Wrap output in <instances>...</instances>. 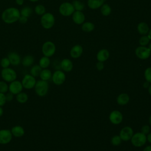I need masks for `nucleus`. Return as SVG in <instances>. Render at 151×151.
Wrapping results in <instances>:
<instances>
[{
  "instance_id": "f257e3e1",
  "label": "nucleus",
  "mask_w": 151,
  "mask_h": 151,
  "mask_svg": "<svg viewBox=\"0 0 151 151\" xmlns=\"http://www.w3.org/2000/svg\"><path fill=\"white\" fill-rule=\"evenodd\" d=\"M20 11L15 7H9L5 9L1 14L2 21L8 24H13L18 21L20 17Z\"/></svg>"
},
{
  "instance_id": "f03ea898",
  "label": "nucleus",
  "mask_w": 151,
  "mask_h": 151,
  "mask_svg": "<svg viewBox=\"0 0 151 151\" xmlns=\"http://www.w3.org/2000/svg\"><path fill=\"white\" fill-rule=\"evenodd\" d=\"M34 88L37 96L39 97H44L48 93L49 84L47 81L40 80L37 81Z\"/></svg>"
},
{
  "instance_id": "7ed1b4c3",
  "label": "nucleus",
  "mask_w": 151,
  "mask_h": 151,
  "mask_svg": "<svg viewBox=\"0 0 151 151\" xmlns=\"http://www.w3.org/2000/svg\"><path fill=\"white\" fill-rule=\"evenodd\" d=\"M41 26L46 29L51 28L55 24V17L54 15L50 12H45L43 14L40 19Z\"/></svg>"
},
{
  "instance_id": "20e7f679",
  "label": "nucleus",
  "mask_w": 151,
  "mask_h": 151,
  "mask_svg": "<svg viewBox=\"0 0 151 151\" xmlns=\"http://www.w3.org/2000/svg\"><path fill=\"white\" fill-rule=\"evenodd\" d=\"M1 76L4 81L6 83H11L17 79V74L13 68L8 67L2 68L1 72Z\"/></svg>"
},
{
  "instance_id": "39448f33",
  "label": "nucleus",
  "mask_w": 151,
  "mask_h": 151,
  "mask_svg": "<svg viewBox=\"0 0 151 151\" xmlns=\"http://www.w3.org/2000/svg\"><path fill=\"white\" fill-rule=\"evenodd\" d=\"M132 144L137 147H142L145 145L147 139L146 135L144 134L142 132H137L133 134L130 139Z\"/></svg>"
},
{
  "instance_id": "423d86ee",
  "label": "nucleus",
  "mask_w": 151,
  "mask_h": 151,
  "mask_svg": "<svg viewBox=\"0 0 151 151\" xmlns=\"http://www.w3.org/2000/svg\"><path fill=\"white\" fill-rule=\"evenodd\" d=\"M41 50L44 56L51 57L55 54L56 47L54 42L50 41H47L42 44Z\"/></svg>"
},
{
  "instance_id": "0eeeda50",
  "label": "nucleus",
  "mask_w": 151,
  "mask_h": 151,
  "mask_svg": "<svg viewBox=\"0 0 151 151\" xmlns=\"http://www.w3.org/2000/svg\"><path fill=\"white\" fill-rule=\"evenodd\" d=\"M36 82L37 80L35 79V77H34L30 74H25L21 80V83L23 88L27 90H31L34 88Z\"/></svg>"
},
{
  "instance_id": "6e6552de",
  "label": "nucleus",
  "mask_w": 151,
  "mask_h": 151,
  "mask_svg": "<svg viewBox=\"0 0 151 151\" xmlns=\"http://www.w3.org/2000/svg\"><path fill=\"white\" fill-rule=\"evenodd\" d=\"M58 11L60 14L64 17L72 15L73 12L75 11L72 4L68 2L62 3L59 6Z\"/></svg>"
},
{
  "instance_id": "1a4fd4ad",
  "label": "nucleus",
  "mask_w": 151,
  "mask_h": 151,
  "mask_svg": "<svg viewBox=\"0 0 151 151\" xmlns=\"http://www.w3.org/2000/svg\"><path fill=\"white\" fill-rule=\"evenodd\" d=\"M135 54L137 57L140 60H146L150 57L151 51L148 47L140 45L136 48Z\"/></svg>"
},
{
  "instance_id": "9d476101",
  "label": "nucleus",
  "mask_w": 151,
  "mask_h": 151,
  "mask_svg": "<svg viewBox=\"0 0 151 151\" xmlns=\"http://www.w3.org/2000/svg\"><path fill=\"white\" fill-rule=\"evenodd\" d=\"M65 78V74L63 71L60 70H57L52 73L51 79L54 84L57 86H60L64 83Z\"/></svg>"
},
{
  "instance_id": "9b49d317",
  "label": "nucleus",
  "mask_w": 151,
  "mask_h": 151,
  "mask_svg": "<svg viewBox=\"0 0 151 151\" xmlns=\"http://www.w3.org/2000/svg\"><path fill=\"white\" fill-rule=\"evenodd\" d=\"M23 88L21 81L17 80L9 83L8 85V91L14 95H17L22 91Z\"/></svg>"
},
{
  "instance_id": "f8f14e48",
  "label": "nucleus",
  "mask_w": 151,
  "mask_h": 151,
  "mask_svg": "<svg viewBox=\"0 0 151 151\" xmlns=\"http://www.w3.org/2000/svg\"><path fill=\"white\" fill-rule=\"evenodd\" d=\"M12 139V134L9 129L0 130V144L6 145L9 143Z\"/></svg>"
},
{
  "instance_id": "ddd939ff",
  "label": "nucleus",
  "mask_w": 151,
  "mask_h": 151,
  "mask_svg": "<svg viewBox=\"0 0 151 151\" xmlns=\"http://www.w3.org/2000/svg\"><path fill=\"white\" fill-rule=\"evenodd\" d=\"M133 134V130L130 126H125L123 127L120 132L119 136L123 141H129L131 139Z\"/></svg>"
},
{
  "instance_id": "4468645a",
  "label": "nucleus",
  "mask_w": 151,
  "mask_h": 151,
  "mask_svg": "<svg viewBox=\"0 0 151 151\" xmlns=\"http://www.w3.org/2000/svg\"><path fill=\"white\" fill-rule=\"evenodd\" d=\"M109 120L113 124H119L123 120V114L119 110H113L110 113Z\"/></svg>"
},
{
  "instance_id": "2eb2a0df",
  "label": "nucleus",
  "mask_w": 151,
  "mask_h": 151,
  "mask_svg": "<svg viewBox=\"0 0 151 151\" xmlns=\"http://www.w3.org/2000/svg\"><path fill=\"white\" fill-rule=\"evenodd\" d=\"M7 57L8 58L10 63L11 65L14 66H17L20 63H21V58L18 53L15 51L10 52L8 54Z\"/></svg>"
},
{
  "instance_id": "dca6fc26",
  "label": "nucleus",
  "mask_w": 151,
  "mask_h": 151,
  "mask_svg": "<svg viewBox=\"0 0 151 151\" xmlns=\"http://www.w3.org/2000/svg\"><path fill=\"white\" fill-rule=\"evenodd\" d=\"M72 19L76 24H82L85 21V15L82 11H75L72 14Z\"/></svg>"
},
{
  "instance_id": "f3484780",
  "label": "nucleus",
  "mask_w": 151,
  "mask_h": 151,
  "mask_svg": "<svg viewBox=\"0 0 151 151\" xmlns=\"http://www.w3.org/2000/svg\"><path fill=\"white\" fill-rule=\"evenodd\" d=\"M83 48L81 45L79 44H77L74 45L70 50V55L73 58H79L83 54Z\"/></svg>"
},
{
  "instance_id": "a211bd4d",
  "label": "nucleus",
  "mask_w": 151,
  "mask_h": 151,
  "mask_svg": "<svg viewBox=\"0 0 151 151\" xmlns=\"http://www.w3.org/2000/svg\"><path fill=\"white\" fill-rule=\"evenodd\" d=\"M60 68L65 72H70L73 70V62L68 58H64L60 62Z\"/></svg>"
},
{
  "instance_id": "6ab92c4d",
  "label": "nucleus",
  "mask_w": 151,
  "mask_h": 151,
  "mask_svg": "<svg viewBox=\"0 0 151 151\" xmlns=\"http://www.w3.org/2000/svg\"><path fill=\"white\" fill-rule=\"evenodd\" d=\"M10 130L12 134V136H14L15 137H21L23 136L25 134L24 129L19 125H17L12 127Z\"/></svg>"
},
{
  "instance_id": "aec40b11",
  "label": "nucleus",
  "mask_w": 151,
  "mask_h": 151,
  "mask_svg": "<svg viewBox=\"0 0 151 151\" xmlns=\"http://www.w3.org/2000/svg\"><path fill=\"white\" fill-rule=\"evenodd\" d=\"M109 51L107 49H101L98 51L96 55V58L98 61L104 62L109 57Z\"/></svg>"
},
{
  "instance_id": "412c9836",
  "label": "nucleus",
  "mask_w": 151,
  "mask_h": 151,
  "mask_svg": "<svg viewBox=\"0 0 151 151\" xmlns=\"http://www.w3.org/2000/svg\"><path fill=\"white\" fill-rule=\"evenodd\" d=\"M104 4V0H87L88 6L92 9L100 8Z\"/></svg>"
},
{
  "instance_id": "4be33fe9",
  "label": "nucleus",
  "mask_w": 151,
  "mask_h": 151,
  "mask_svg": "<svg viewBox=\"0 0 151 151\" xmlns=\"http://www.w3.org/2000/svg\"><path fill=\"white\" fill-rule=\"evenodd\" d=\"M137 29L140 34L143 35L148 34L150 28L147 24L144 22H141L138 24L137 26Z\"/></svg>"
},
{
  "instance_id": "5701e85b",
  "label": "nucleus",
  "mask_w": 151,
  "mask_h": 151,
  "mask_svg": "<svg viewBox=\"0 0 151 151\" xmlns=\"http://www.w3.org/2000/svg\"><path fill=\"white\" fill-rule=\"evenodd\" d=\"M34 63V58L31 55H26L21 59V64L25 67H29L33 65Z\"/></svg>"
},
{
  "instance_id": "b1692460",
  "label": "nucleus",
  "mask_w": 151,
  "mask_h": 151,
  "mask_svg": "<svg viewBox=\"0 0 151 151\" xmlns=\"http://www.w3.org/2000/svg\"><path fill=\"white\" fill-rule=\"evenodd\" d=\"M130 100L129 96L126 93H122L117 97V103L120 106L127 104Z\"/></svg>"
},
{
  "instance_id": "393cba45",
  "label": "nucleus",
  "mask_w": 151,
  "mask_h": 151,
  "mask_svg": "<svg viewBox=\"0 0 151 151\" xmlns=\"http://www.w3.org/2000/svg\"><path fill=\"white\" fill-rule=\"evenodd\" d=\"M52 73L50 70L48 68H44L42 69L39 77H40L41 80L44 81H48L52 77Z\"/></svg>"
},
{
  "instance_id": "a878e982",
  "label": "nucleus",
  "mask_w": 151,
  "mask_h": 151,
  "mask_svg": "<svg viewBox=\"0 0 151 151\" xmlns=\"http://www.w3.org/2000/svg\"><path fill=\"white\" fill-rule=\"evenodd\" d=\"M51 63V61L50 59V57L43 56L42 57L40 60H39V65L41 67L42 69L44 68H47Z\"/></svg>"
},
{
  "instance_id": "bb28decb",
  "label": "nucleus",
  "mask_w": 151,
  "mask_h": 151,
  "mask_svg": "<svg viewBox=\"0 0 151 151\" xmlns=\"http://www.w3.org/2000/svg\"><path fill=\"white\" fill-rule=\"evenodd\" d=\"M94 24L91 22H84L81 25V29L86 32H91L94 29Z\"/></svg>"
},
{
  "instance_id": "cd10ccee",
  "label": "nucleus",
  "mask_w": 151,
  "mask_h": 151,
  "mask_svg": "<svg viewBox=\"0 0 151 151\" xmlns=\"http://www.w3.org/2000/svg\"><path fill=\"white\" fill-rule=\"evenodd\" d=\"M15 98H16V100L19 103L24 104V103H25L28 101V96L26 93L21 91V93H19L16 95Z\"/></svg>"
},
{
  "instance_id": "c85d7f7f",
  "label": "nucleus",
  "mask_w": 151,
  "mask_h": 151,
  "mask_svg": "<svg viewBox=\"0 0 151 151\" xmlns=\"http://www.w3.org/2000/svg\"><path fill=\"white\" fill-rule=\"evenodd\" d=\"M41 70H42L41 67L39 65L36 64L31 67L29 73H30V74L34 76V77H37L40 76Z\"/></svg>"
},
{
  "instance_id": "c756f323",
  "label": "nucleus",
  "mask_w": 151,
  "mask_h": 151,
  "mask_svg": "<svg viewBox=\"0 0 151 151\" xmlns=\"http://www.w3.org/2000/svg\"><path fill=\"white\" fill-rule=\"evenodd\" d=\"M100 12L103 16H109L111 12V8L107 4H104L100 7Z\"/></svg>"
},
{
  "instance_id": "7c9ffc66",
  "label": "nucleus",
  "mask_w": 151,
  "mask_h": 151,
  "mask_svg": "<svg viewBox=\"0 0 151 151\" xmlns=\"http://www.w3.org/2000/svg\"><path fill=\"white\" fill-rule=\"evenodd\" d=\"M75 11H82L84 8V4L78 0H74L71 3Z\"/></svg>"
},
{
  "instance_id": "2f4dec72",
  "label": "nucleus",
  "mask_w": 151,
  "mask_h": 151,
  "mask_svg": "<svg viewBox=\"0 0 151 151\" xmlns=\"http://www.w3.org/2000/svg\"><path fill=\"white\" fill-rule=\"evenodd\" d=\"M32 11H33L31 7L26 6L23 7L21 9L20 14H21V15H22V16H24V17H26L28 18L32 14Z\"/></svg>"
},
{
  "instance_id": "473e14b6",
  "label": "nucleus",
  "mask_w": 151,
  "mask_h": 151,
  "mask_svg": "<svg viewBox=\"0 0 151 151\" xmlns=\"http://www.w3.org/2000/svg\"><path fill=\"white\" fill-rule=\"evenodd\" d=\"M45 11H46V9L45 6L41 4H38L36 5L34 8V12L38 15L42 16L43 14L45 13Z\"/></svg>"
},
{
  "instance_id": "72a5a7b5",
  "label": "nucleus",
  "mask_w": 151,
  "mask_h": 151,
  "mask_svg": "<svg viewBox=\"0 0 151 151\" xmlns=\"http://www.w3.org/2000/svg\"><path fill=\"white\" fill-rule=\"evenodd\" d=\"M150 38L148 35H142L139 40V43L141 46H146L150 42Z\"/></svg>"
},
{
  "instance_id": "f704fd0d",
  "label": "nucleus",
  "mask_w": 151,
  "mask_h": 151,
  "mask_svg": "<svg viewBox=\"0 0 151 151\" xmlns=\"http://www.w3.org/2000/svg\"><path fill=\"white\" fill-rule=\"evenodd\" d=\"M8 91V84L4 80L0 81V93L5 94Z\"/></svg>"
},
{
  "instance_id": "c9c22d12",
  "label": "nucleus",
  "mask_w": 151,
  "mask_h": 151,
  "mask_svg": "<svg viewBox=\"0 0 151 151\" xmlns=\"http://www.w3.org/2000/svg\"><path fill=\"white\" fill-rule=\"evenodd\" d=\"M122 139L119 135H114L111 139V143L113 146H119L122 143Z\"/></svg>"
},
{
  "instance_id": "e433bc0d",
  "label": "nucleus",
  "mask_w": 151,
  "mask_h": 151,
  "mask_svg": "<svg viewBox=\"0 0 151 151\" xmlns=\"http://www.w3.org/2000/svg\"><path fill=\"white\" fill-rule=\"evenodd\" d=\"M0 65L2 67V68H8L9 67V65H11L10 61L8 57H4L0 60Z\"/></svg>"
},
{
  "instance_id": "4c0bfd02",
  "label": "nucleus",
  "mask_w": 151,
  "mask_h": 151,
  "mask_svg": "<svg viewBox=\"0 0 151 151\" xmlns=\"http://www.w3.org/2000/svg\"><path fill=\"white\" fill-rule=\"evenodd\" d=\"M144 77L145 78L146 81H148L151 84V67H147L144 73Z\"/></svg>"
},
{
  "instance_id": "58836bf2",
  "label": "nucleus",
  "mask_w": 151,
  "mask_h": 151,
  "mask_svg": "<svg viewBox=\"0 0 151 151\" xmlns=\"http://www.w3.org/2000/svg\"><path fill=\"white\" fill-rule=\"evenodd\" d=\"M141 132L142 133H143L144 134L146 135L148 133H149L150 132V127L149 125H144L142 127V129H141Z\"/></svg>"
},
{
  "instance_id": "ea45409f",
  "label": "nucleus",
  "mask_w": 151,
  "mask_h": 151,
  "mask_svg": "<svg viewBox=\"0 0 151 151\" xmlns=\"http://www.w3.org/2000/svg\"><path fill=\"white\" fill-rule=\"evenodd\" d=\"M6 100L5 98V94L0 93V106L2 107L6 103Z\"/></svg>"
},
{
  "instance_id": "a19ab883",
  "label": "nucleus",
  "mask_w": 151,
  "mask_h": 151,
  "mask_svg": "<svg viewBox=\"0 0 151 151\" xmlns=\"http://www.w3.org/2000/svg\"><path fill=\"white\" fill-rule=\"evenodd\" d=\"M5 98L6 101H11L14 99V94L9 91L6 93H5Z\"/></svg>"
},
{
  "instance_id": "79ce46f5",
  "label": "nucleus",
  "mask_w": 151,
  "mask_h": 151,
  "mask_svg": "<svg viewBox=\"0 0 151 151\" xmlns=\"http://www.w3.org/2000/svg\"><path fill=\"white\" fill-rule=\"evenodd\" d=\"M19 23L22 24H25L28 21V18L26 17H24V16H22V15H20L19 19H18V21Z\"/></svg>"
},
{
  "instance_id": "37998d69",
  "label": "nucleus",
  "mask_w": 151,
  "mask_h": 151,
  "mask_svg": "<svg viewBox=\"0 0 151 151\" xmlns=\"http://www.w3.org/2000/svg\"><path fill=\"white\" fill-rule=\"evenodd\" d=\"M96 68L99 71H101L103 70L104 68V64L103 62H101V61H98L96 63Z\"/></svg>"
},
{
  "instance_id": "c03bdc74",
  "label": "nucleus",
  "mask_w": 151,
  "mask_h": 151,
  "mask_svg": "<svg viewBox=\"0 0 151 151\" xmlns=\"http://www.w3.org/2000/svg\"><path fill=\"white\" fill-rule=\"evenodd\" d=\"M149 85H150V83H149L148 81H146L145 82L143 83V87L144 88H148Z\"/></svg>"
},
{
  "instance_id": "a18cd8bd",
  "label": "nucleus",
  "mask_w": 151,
  "mask_h": 151,
  "mask_svg": "<svg viewBox=\"0 0 151 151\" xmlns=\"http://www.w3.org/2000/svg\"><path fill=\"white\" fill-rule=\"evenodd\" d=\"M24 0H15V2L18 5H22L24 4Z\"/></svg>"
},
{
  "instance_id": "49530a36",
  "label": "nucleus",
  "mask_w": 151,
  "mask_h": 151,
  "mask_svg": "<svg viewBox=\"0 0 151 151\" xmlns=\"http://www.w3.org/2000/svg\"><path fill=\"white\" fill-rule=\"evenodd\" d=\"M146 139H147V141H148L151 144V133H149L147 134V135L146 136Z\"/></svg>"
},
{
  "instance_id": "de8ad7c7",
  "label": "nucleus",
  "mask_w": 151,
  "mask_h": 151,
  "mask_svg": "<svg viewBox=\"0 0 151 151\" xmlns=\"http://www.w3.org/2000/svg\"><path fill=\"white\" fill-rule=\"evenodd\" d=\"M143 151H151V145H149L145 147Z\"/></svg>"
},
{
  "instance_id": "09e8293b",
  "label": "nucleus",
  "mask_w": 151,
  "mask_h": 151,
  "mask_svg": "<svg viewBox=\"0 0 151 151\" xmlns=\"http://www.w3.org/2000/svg\"><path fill=\"white\" fill-rule=\"evenodd\" d=\"M4 114V109L2 107L0 106V117H1Z\"/></svg>"
},
{
  "instance_id": "8fccbe9b",
  "label": "nucleus",
  "mask_w": 151,
  "mask_h": 151,
  "mask_svg": "<svg viewBox=\"0 0 151 151\" xmlns=\"http://www.w3.org/2000/svg\"><path fill=\"white\" fill-rule=\"evenodd\" d=\"M148 92H149V94L151 96V84H150L148 87Z\"/></svg>"
},
{
  "instance_id": "3c124183",
  "label": "nucleus",
  "mask_w": 151,
  "mask_h": 151,
  "mask_svg": "<svg viewBox=\"0 0 151 151\" xmlns=\"http://www.w3.org/2000/svg\"><path fill=\"white\" fill-rule=\"evenodd\" d=\"M148 35H149V37H150V40H151V28H150V29H149V32H148V34H147Z\"/></svg>"
},
{
  "instance_id": "603ef678",
  "label": "nucleus",
  "mask_w": 151,
  "mask_h": 151,
  "mask_svg": "<svg viewBox=\"0 0 151 151\" xmlns=\"http://www.w3.org/2000/svg\"><path fill=\"white\" fill-rule=\"evenodd\" d=\"M149 123L150 124V125H151V114L150 115V116L149 117Z\"/></svg>"
},
{
  "instance_id": "864d4df0",
  "label": "nucleus",
  "mask_w": 151,
  "mask_h": 151,
  "mask_svg": "<svg viewBox=\"0 0 151 151\" xmlns=\"http://www.w3.org/2000/svg\"><path fill=\"white\" fill-rule=\"evenodd\" d=\"M148 48H149V49L150 50V51H151V42L149 43V46H148Z\"/></svg>"
},
{
  "instance_id": "5fc2aeb1",
  "label": "nucleus",
  "mask_w": 151,
  "mask_h": 151,
  "mask_svg": "<svg viewBox=\"0 0 151 151\" xmlns=\"http://www.w3.org/2000/svg\"><path fill=\"white\" fill-rule=\"evenodd\" d=\"M29 1H31V2H37V1H38L39 0H29Z\"/></svg>"
}]
</instances>
